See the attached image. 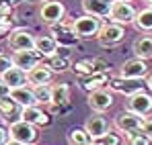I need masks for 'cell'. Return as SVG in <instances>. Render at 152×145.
Here are the masks:
<instances>
[{"mask_svg":"<svg viewBox=\"0 0 152 145\" xmlns=\"http://www.w3.org/2000/svg\"><path fill=\"white\" fill-rule=\"evenodd\" d=\"M146 86H148V90L152 92V74H148V80H146Z\"/></svg>","mask_w":152,"mask_h":145,"instance_id":"8d00e7d4","label":"cell"},{"mask_svg":"<svg viewBox=\"0 0 152 145\" xmlns=\"http://www.w3.org/2000/svg\"><path fill=\"white\" fill-rule=\"evenodd\" d=\"M8 139H10V135H8V127H0V145H4Z\"/></svg>","mask_w":152,"mask_h":145,"instance_id":"e575fe53","label":"cell"},{"mask_svg":"<svg viewBox=\"0 0 152 145\" xmlns=\"http://www.w3.org/2000/svg\"><path fill=\"white\" fill-rule=\"evenodd\" d=\"M70 102V86L66 82H60V84H53L51 86V108H62Z\"/></svg>","mask_w":152,"mask_h":145,"instance_id":"44dd1931","label":"cell"},{"mask_svg":"<svg viewBox=\"0 0 152 145\" xmlns=\"http://www.w3.org/2000/svg\"><path fill=\"white\" fill-rule=\"evenodd\" d=\"M33 90V96H35V102L39 106H50L51 102V84H35L31 86Z\"/></svg>","mask_w":152,"mask_h":145,"instance_id":"4316f807","label":"cell"},{"mask_svg":"<svg viewBox=\"0 0 152 145\" xmlns=\"http://www.w3.org/2000/svg\"><path fill=\"white\" fill-rule=\"evenodd\" d=\"M12 63L17 66V68H21V70H25L29 72L31 68H35L37 63H41V55L35 51V49H23V51H15L12 55Z\"/></svg>","mask_w":152,"mask_h":145,"instance_id":"9a60e30c","label":"cell"},{"mask_svg":"<svg viewBox=\"0 0 152 145\" xmlns=\"http://www.w3.org/2000/svg\"><path fill=\"white\" fill-rule=\"evenodd\" d=\"M84 129H86V133L91 135V139L97 141V139H101L103 135L109 131V123L103 117V113H95V115H91V117L86 119Z\"/></svg>","mask_w":152,"mask_h":145,"instance_id":"2e32d148","label":"cell"},{"mask_svg":"<svg viewBox=\"0 0 152 145\" xmlns=\"http://www.w3.org/2000/svg\"><path fill=\"white\" fill-rule=\"evenodd\" d=\"M8 47L12 51H23V49H35V35L27 29H17L8 35Z\"/></svg>","mask_w":152,"mask_h":145,"instance_id":"7c38bea8","label":"cell"},{"mask_svg":"<svg viewBox=\"0 0 152 145\" xmlns=\"http://www.w3.org/2000/svg\"><path fill=\"white\" fill-rule=\"evenodd\" d=\"M142 131L152 139V119H148V117L144 119V123H142Z\"/></svg>","mask_w":152,"mask_h":145,"instance_id":"d6a6232c","label":"cell"},{"mask_svg":"<svg viewBox=\"0 0 152 145\" xmlns=\"http://www.w3.org/2000/svg\"><path fill=\"white\" fill-rule=\"evenodd\" d=\"M53 76L56 74L51 72V68L48 63H37L35 68H31L29 72H27V82L31 84V86H35V84H51V80H53Z\"/></svg>","mask_w":152,"mask_h":145,"instance_id":"e0dca14e","label":"cell"},{"mask_svg":"<svg viewBox=\"0 0 152 145\" xmlns=\"http://www.w3.org/2000/svg\"><path fill=\"white\" fill-rule=\"evenodd\" d=\"M109 74L107 72H99V74H91V76H80V88L88 94L97 88H105L109 84Z\"/></svg>","mask_w":152,"mask_h":145,"instance_id":"d6986e66","label":"cell"},{"mask_svg":"<svg viewBox=\"0 0 152 145\" xmlns=\"http://www.w3.org/2000/svg\"><path fill=\"white\" fill-rule=\"evenodd\" d=\"M80 6L86 14H95L99 19H109L111 2H107V0H80Z\"/></svg>","mask_w":152,"mask_h":145,"instance_id":"ffe728a7","label":"cell"},{"mask_svg":"<svg viewBox=\"0 0 152 145\" xmlns=\"http://www.w3.org/2000/svg\"><path fill=\"white\" fill-rule=\"evenodd\" d=\"M126 143L127 145H152V139L142 129H136V131L126 133Z\"/></svg>","mask_w":152,"mask_h":145,"instance_id":"f546056e","label":"cell"},{"mask_svg":"<svg viewBox=\"0 0 152 145\" xmlns=\"http://www.w3.org/2000/svg\"><path fill=\"white\" fill-rule=\"evenodd\" d=\"M66 139H68V145H88L93 141L84 127H74V129H70L68 135H66Z\"/></svg>","mask_w":152,"mask_h":145,"instance_id":"f1b7e54d","label":"cell"},{"mask_svg":"<svg viewBox=\"0 0 152 145\" xmlns=\"http://www.w3.org/2000/svg\"><path fill=\"white\" fill-rule=\"evenodd\" d=\"M6 96H10V86L4 84L2 78H0V98H6Z\"/></svg>","mask_w":152,"mask_h":145,"instance_id":"836d02e7","label":"cell"},{"mask_svg":"<svg viewBox=\"0 0 152 145\" xmlns=\"http://www.w3.org/2000/svg\"><path fill=\"white\" fill-rule=\"evenodd\" d=\"M66 17V6L62 0H43V4L39 6V19L45 25H56L64 21Z\"/></svg>","mask_w":152,"mask_h":145,"instance_id":"8992f818","label":"cell"},{"mask_svg":"<svg viewBox=\"0 0 152 145\" xmlns=\"http://www.w3.org/2000/svg\"><path fill=\"white\" fill-rule=\"evenodd\" d=\"M126 39V27L124 25H117V23H103L101 31L97 35V41L101 47H113L117 43H121Z\"/></svg>","mask_w":152,"mask_h":145,"instance_id":"3957f363","label":"cell"},{"mask_svg":"<svg viewBox=\"0 0 152 145\" xmlns=\"http://www.w3.org/2000/svg\"><path fill=\"white\" fill-rule=\"evenodd\" d=\"M88 145H99V141H91V143H88Z\"/></svg>","mask_w":152,"mask_h":145,"instance_id":"ab89813d","label":"cell"},{"mask_svg":"<svg viewBox=\"0 0 152 145\" xmlns=\"http://www.w3.org/2000/svg\"><path fill=\"white\" fill-rule=\"evenodd\" d=\"M10 98L21 106V108H25V106H33V104H37L35 102V96H33V90H31V86H17V88H10Z\"/></svg>","mask_w":152,"mask_h":145,"instance_id":"7402d4cb","label":"cell"},{"mask_svg":"<svg viewBox=\"0 0 152 145\" xmlns=\"http://www.w3.org/2000/svg\"><path fill=\"white\" fill-rule=\"evenodd\" d=\"M109 63L101 59V57H93V59H80L72 63V72L76 76H91V74H99V72H107Z\"/></svg>","mask_w":152,"mask_h":145,"instance_id":"30bf717a","label":"cell"},{"mask_svg":"<svg viewBox=\"0 0 152 145\" xmlns=\"http://www.w3.org/2000/svg\"><path fill=\"white\" fill-rule=\"evenodd\" d=\"M132 51L140 59H152V37H138L132 45Z\"/></svg>","mask_w":152,"mask_h":145,"instance_id":"d4e9b609","label":"cell"},{"mask_svg":"<svg viewBox=\"0 0 152 145\" xmlns=\"http://www.w3.org/2000/svg\"><path fill=\"white\" fill-rule=\"evenodd\" d=\"M86 104L91 106L93 113H107L113 106V92L109 88H97V90L88 92Z\"/></svg>","mask_w":152,"mask_h":145,"instance_id":"52a82bcc","label":"cell"},{"mask_svg":"<svg viewBox=\"0 0 152 145\" xmlns=\"http://www.w3.org/2000/svg\"><path fill=\"white\" fill-rule=\"evenodd\" d=\"M148 74H150V68H148L146 59H140V57L127 59L119 68V76H124V78H142L144 80Z\"/></svg>","mask_w":152,"mask_h":145,"instance_id":"4fadbf2b","label":"cell"},{"mask_svg":"<svg viewBox=\"0 0 152 145\" xmlns=\"http://www.w3.org/2000/svg\"><path fill=\"white\" fill-rule=\"evenodd\" d=\"M12 4H15V0H0V10H2V12H4V10H10Z\"/></svg>","mask_w":152,"mask_h":145,"instance_id":"d590c367","label":"cell"},{"mask_svg":"<svg viewBox=\"0 0 152 145\" xmlns=\"http://www.w3.org/2000/svg\"><path fill=\"white\" fill-rule=\"evenodd\" d=\"M146 117H142V115H136V113H129V110H124V113H119L117 117H115V129L119 131V133H129V131H136V129H142V123H144Z\"/></svg>","mask_w":152,"mask_h":145,"instance_id":"8fae6325","label":"cell"},{"mask_svg":"<svg viewBox=\"0 0 152 145\" xmlns=\"http://www.w3.org/2000/svg\"><path fill=\"white\" fill-rule=\"evenodd\" d=\"M8 135H10V139H15L23 145H35L39 139V127L19 119V121H12L8 125Z\"/></svg>","mask_w":152,"mask_h":145,"instance_id":"7a4b0ae2","label":"cell"},{"mask_svg":"<svg viewBox=\"0 0 152 145\" xmlns=\"http://www.w3.org/2000/svg\"><path fill=\"white\" fill-rule=\"evenodd\" d=\"M4 145H23V143H19V141H15V139H8Z\"/></svg>","mask_w":152,"mask_h":145,"instance_id":"74e56055","label":"cell"},{"mask_svg":"<svg viewBox=\"0 0 152 145\" xmlns=\"http://www.w3.org/2000/svg\"><path fill=\"white\" fill-rule=\"evenodd\" d=\"M136 8H134V4L129 2V0H115L113 4H111V10H109V19L113 21V23L117 25H127L134 23V19H136Z\"/></svg>","mask_w":152,"mask_h":145,"instance_id":"5b68a950","label":"cell"},{"mask_svg":"<svg viewBox=\"0 0 152 145\" xmlns=\"http://www.w3.org/2000/svg\"><path fill=\"white\" fill-rule=\"evenodd\" d=\"M21 110H23V108H21L10 96L0 98V117H2L4 121H10V119L19 121V119H21Z\"/></svg>","mask_w":152,"mask_h":145,"instance_id":"603a6c76","label":"cell"},{"mask_svg":"<svg viewBox=\"0 0 152 145\" xmlns=\"http://www.w3.org/2000/svg\"><path fill=\"white\" fill-rule=\"evenodd\" d=\"M50 31L60 45L70 47V45H76L78 43V37H76L74 31H72V21H66L64 19V21H60V23H56V25H50Z\"/></svg>","mask_w":152,"mask_h":145,"instance_id":"9c48e42d","label":"cell"},{"mask_svg":"<svg viewBox=\"0 0 152 145\" xmlns=\"http://www.w3.org/2000/svg\"><path fill=\"white\" fill-rule=\"evenodd\" d=\"M21 119L35 127H50L51 125V117L39 106V104H33V106H25L21 110Z\"/></svg>","mask_w":152,"mask_h":145,"instance_id":"5bb4252c","label":"cell"},{"mask_svg":"<svg viewBox=\"0 0 152 145\" xmlns=\"http://www.w3.org/2000/svg\"><path fill=\"white\" fill-rule=\"evenodd\" d=\"M144 80L142 78H124V76H115L109 80V90L111 92H117V94H126V96H132L140 90H144Z\"/></svg>","mask_w":152,"mask_h":145,"instance_id":"277c9868","label":"cell"},{"mask_svg":"<svg viewBox=\"0 0 152 145\" xmlns=\"http://www.w3.org/2000/svg\"><path fill=\"white\" fill-rule=\"evenodd\" d=\"M15 63H12V57H8V55H4V53H0V76L6 72V70H10Z\"/></svg>","mask_w":152,"mask_h":145,"instance_id":"1f68e13d","label":"cell"},{"mask_svg":"<svg viewBox=\"0 0 152 145\" xmlns=\"http://www.w3.org/2000/svg\"><path fill=\"white\" fill-rule=\"evenodd\" d=\"M126 110L136 113V115H142V117H148L152 113V94H148L146 90H140V92L127 96Z\"/></svg>","mask_w":152,"mask_h":145,"instance_id":"ba28073f","label":"cell"},{"mask_svg":"<svg viewBox=\"0 0 152 145\" xmlns=\"http://www.w3.org/2000/svg\"><path fill=\"white\" fill-rule=\"evenodd\" d=\"M142 2H144V4H146L148 8H152V0H142Z\"/></svg>","mask_w":152,"mask_h":145,"instance_id":"f35d334b","label":"cell"},{"mask_svg":"<svg viewBox=\"0 0 152 145\" xmlns=\"http://www.w3.org/2000/svg\"><path fill=\"white\" fill-rule=\"evenodd\" d=\"M58 47H60V43L56 41L53 35H39V37H35V51H37L43 59L53 57V55L58 53Z\"/></svg>","mask_w":152,"mask_h":145,"instance_id":"ac0fdd59","label":"cell"},{"mask_svg":"<svg viewBox=\"0 0 152 145\" xmlns=\"http://www.w3.org/2000/svg\"><path fill=\"white\" fill-rule=\"evenodd\" d=\"M0 78H2V82L8 84L10 88L25 86V84H27V72H25V70H21V68H17V66H12L10 70H6Z\"/></svg>","mask_w":152,"mask_h":145,"instance_id":"cb8c5ba5","label":"cell"},{"mask_svg":"<svg viewBox=\"0 0 152 145\" xmlns=\"http://www.w3.org/2000/svg\"><path fill=\"white\" fill-rule=\"evenodd\" d=\"M48 66L51 68V72H53V74H64V72H68V70H72V59H70L68 55H60V53H56L53 57H50Z\"/></svg>","mask_w":152,"mask_h":145,"instance_id":"83f0119b","label":"cell"},{"mask_svg":"<svg viewBox=\"0 0 152 145\" xmlns=\"http://www.w3.org/2000/svg\"><path fill=\"white\" fill-rule=\"evenodd\" d=\"M134 27L140 31V33H152V8H142L136 12V19H134Z\"/></svg>","mask_w":152,"mask_h":145,"instance_id":"484cf974","label":"cell"},{"mask_svg":"<svg viewBox=\"0 0 152 145\" xmlns=\"http://www.w3.org/2000/svg\"><path fill=\"white\" fill-rule=\"evenodd\" d=\"M103 27V19L99 17H95V14H80V17H76L74 21H72V31H74V35L78 39H97V35H99V31H101Z\"/></svg>","mask_w":152,"mask_h":145,"instance_id":"6da1fadb","label":"cell"},{"mask_svg":"<svg viewBox=\"0 0 152 145\" xmlns=\"http://www.w3.org/2000/svg\"><path fill=\"white\" fill-rule=\"evenodd\" d=\"M97 141H99V145H124V135L119 131H111L109 129L101 139H97Z\"/></svg>","mask_w":152,"mask_h":145,"instance_id":"4dcf8cb0","label":"cell"}]
</instances>
